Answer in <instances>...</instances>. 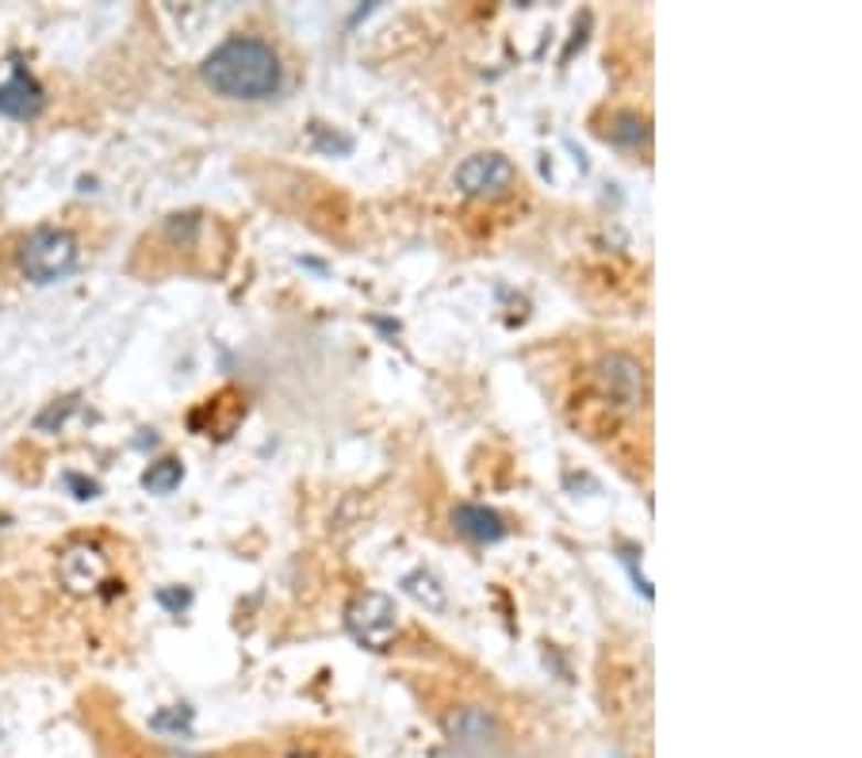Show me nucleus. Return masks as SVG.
I'll return each mask as SVG.
<instances>
[{
  "instance_id": "obj_1",
  "label": "nucleus",
  "mask_w": 862,
  "mask_h": 758,
  "mask_svg": "<svg viewBox=\"0 0 862 758\" xmlns=\"http://www.w3.org/2000/svg\"><path fill=\"white\" fill-rule=\"evenodd\" d=\"M200 80L219 100L261 104L284 88L280 51L261 35H230L200 62Z\"/></svg>"
},
{
  "instance_id": "obj_2",
  "label": "nucleus",
  "mask_w": 862,
  "mask_h": 758,
  "mask_svg": "<svg viewBox=\"0 0 862 758\" xmlns=\"http://www.w3.org/2000/svg\"><path fill=\"white\" fill-rule=\"evenodd\" d=\"M54 575H58L62 594H69V598H116V555L96 537L66 540L54 560Z\"/></svg>"
},
{
  "instance_id": "obj_3",
  "label": "nucleus",
  "mask_w": 862,
  "mask_h": 758,
  "mask_svg": "<svg viewBox=\"0 0 862 758\" xmlns=\"http://www.w3.org/2000/svg\"><path fill=\"white\" fill-rule=\"evenodd\" d=\"M80 246L66 227H39L20 246V272L31 284H54L77 269Z\"/></svg>"
},
{
  "instance_id": "obj_4",
  "label": "nucleus",
  "mask_w": 862,
  "mask_h": 758,
  "mask_svg": "<svg viewBox=\"0 0 862 758\" xmlns=\"http://www.w3.org/2000/svg\"><path fill=\"white\" fill-rule=\"evenodd\" d=\"M353 640L365 643L368 651H388L395 632H399V613L388 594H357L345 609Z\"/></svg>"
},
{
  "instance_id": "obj_5",
  "label": "nucleus",
  "mask_w": 862,
  "mask_h": 758,
  "mask_svg": "<svg viewBox=\"0 0 862 758\" xmlns=\"http://www.w3.org/2000/svg\"><path fill=\"white\" fill-rule=\"evenodd\" d=\"M514 181H518V169L503 153H472L453 173L461 196H503L506 188H514Z\"/></svg>"
},
{
  "instance_id": "obj_6",
  "label": "nucleus",
  "mask_w": 862,
  "mask_h": 758,
  "mask_svg": "<svg viewBox=\"0 0 862 758\" xmlns=\"http://www.w3.org/2000/svg\"><path fill=\"white\" fill-rule=\"evenodd\" d=\"M599 387L617 410H636L644 402V368L628 353H610L599 365Z\"/></svg>"
},
{
  "instance_id": "obj_7",
  "label": "nucleus",
  "mask_w": 862,
  "mask_h": 758,
  "mask_svg": "<svg viewBox=\"0 0 862 758\" xmlns=\"http://www.w3.org/2000/svg\"><path fill=\"white\" fill-rule=\"evenodd\" d=\"M43 104H46V93L35 85V77L23 74V69H15V74L0 85V116L23 119V123H28V119H35L39 111H43Z\"/></svg>"
},
{
  "instance_id": "obj_8",
  "label": "nucleus",
  "mask_w": 862,
  "mask_h": 758,
  "mask_svg": "<svg viewBox=\"0 0 862 758\" xmlns=\"http://www.w3.org/2000/svg\"><path fill=\"white\" fill-rule=\"evenodd\" d=\"M453 529L461 532L464 540H472V544H495V540L506 537L503 518H498L495 510H487V506H480V502H456L453 506Z\"/></svg>"
},
{
  "instance_id": "obj_9",
  "label": "nucleus",
  "mask_w": 862,
  "mask_h": 758,
  "mask_svg": "<svg viewBox=\"0 0 862 758\" xmlns=\"http://www.w3.org/2000/svg\"><path fill=\"white\" fill-rule=\"evenodd\" d=\"M449 736L461 739V744H487L495 736V721L483 708H461V713L449 721Z\"/></svg>"
},
{
  "instance_id": "obj_10",
  "label": "nucleus",
  "mask_w": 862,
  "mask_h": 758,
  "mask_svg": "<svg viewBox=\"0 0 862 758\" xmlns=\"http://www.w3.org/2000/svg\"><path fill=\"white\" fill-rule=\"evenodd\" d=\"M181 479H184V464L173 456H165V459H158V464L147 467L142 487H147L150 495H173V490L181 487Z\"/></svg>"
},
{
  "instance_id": "obj_11",
  "label": "nucleus",
  "mask_w": 862,
  "mask_h": 758,
  "mask_svg": "<svg viewBox=\"0 0 862 758\" xmlns=\"http://www.w3.org/2000/svg\"><path fill=\"white\" fill-rule=\"evenodd\" d=\"M402 586H407L410 598L422 602L425 609H433V613L445 609V591H441V583L430 575V571H414V575L402 578Z\"/></svg>"
},
{
  "instance_id": "obj_12",
  "label": "nucleus",
  "mask_w": 862,
  "mask_h": 758,
  "mask_svg": "<svg viewBox=\"0 0 862 758\" xmlns=\"http://www.w3.org/2000/svg\"><path fill=\"white\" fill-rule=\"evenodd\" d=\"M610 139H614L617 147H640V142L648 139V123H644L636 111H622V116H614V123H610Z\"/></svg>"
}]
</instances>
